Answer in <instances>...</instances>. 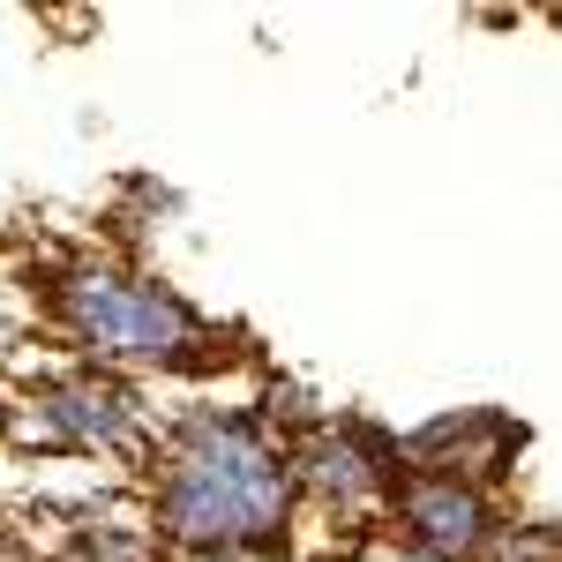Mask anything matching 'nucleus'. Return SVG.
<instances>
[{
    "instance_id": "obj_1",
    "label": "nucleus",
    "mask_w": 562,
    "mask_h": 562,
    "mask_svg": "<svg viewBox=\"0 0 562 562\" xmlns=\"http://www.w3.org/2000/svg\"><path fill=\"white\" fill-rule=\"evenodd\" d=\"M293 442L248 405H195L158 458V532L188 555H256L293 525Z\"/></svg>"
},
{
    "instance_id": "obj_2",
    "label": "nucleus",
    "mask_w": 562,
    "mask_h": 562,
    "mask_svg": "<svg viewBox=\"0 0 562 562\" xmlns=\"http://www.w3.org/2000/svg\"><path fill=\"white\" fill-rule=\"evenodd\" d=\"M53 323L68 346L90 352V368H203L217 352L211 323L173 285L135 278L113 262H76L53 278Z\"/></svg>"
},
{
    "instance_id": "obj_3",
    "label": "nucleus",
    "mask_w": 562,
    "mask_h": 562,
    "mask_svg": "<svg viewBox=\"0 0 562 562\" xmlns=\"http://www.w3.org/2000/svg\"><path fill=\"white\" fill-rule=\"evenodd\" d=\"M0 428L15 450H76V458H113L143 442V405L113 368H60L8 397Z\"/></svg>"
},
{
    "instance_id": "obj_4",
    "label": "nucleus",
    "mask_w": 562,
    "mask_h": 562,
    "mask_svg": "<svg viewBox=\"0 0 562 562\" xmlns=\"http://www.w3.org/2000/svg\"><path fill=\"white\" fill-rule=\"evenodd\" d=\"M397 473H405L397 442L375 435V428H360V420H315V428L293 442V495L323 503L330 518H368V510H383Z\"/></svg>"
},
{
    "instance_id": "obj_5",
    "label": "nucleus",
    "mask_w": 562,
    "mask_h": 562,
    "mask_svg": "<svg viewBox=\"0 0 562 562\" xmlns=\"http://www.w3.org/2000/svg\"><path fill=\"white\" fill-rule=\"evenodd\" d=\"M383 510L397 518V540L435 562H480L495 548V532H503L495 495L458 473H397Z\"/></svg>"
},
{
    "instance_id": "obj_6",
    "label": "nucleus",
    "mask_w": 562,
    "mask_h": 562,
    "mask_svg": "<svg viewBox=\"0 0 562 562\" xmlns=\"http://www.w3.org/2000/svg\"><path fill=\"white\" fill-rule=\"evenodd\" d=\"M518 450H525V420L510 413H442L428 428H413L397 442V458H405V473H458L473 480V487H495V480L518 473Z\"/></svg>"
},
{
    "instance_id": "obj_7",
    "label": "nucleus",
    "mask_w": 562,
    "mask_h": 562,
    "mask_svg": "<svg viewBox=\"0 0 562 562\" xmlns=\"http://www.w3.org/2000/svg\"><path fill=\"white\" fill-rule=\"evenodd\" d=\"M368 562H435V555H420V548H405V540H375V548H368Z\"/></svg>"
},
{
    "instance_id": "obj_8",
    "label": "nucleus",
    "mask_w": 562,
    "mask_h": 562,
    "mask_svg": "<svg viewBox=\"0 0 562 562\" xmlns=\"http://www.w3.org/2000/svg\"><path fill=\"white\" fill-rule=\"evenodd\" d=\"M8 346H15V330H8V315H0V360H8Z\"/></svg>"
},
{
    "instance_id": "obj_9",
    "label": "nucleus",
    "mask_w": 562,
    "mask_h": 562,
    "mask_svg": "<svg viewBox=\"0 0 562 562\" xmlns=\"http://www.w3.org/2000/svg\"><path fill=\"white\" fill-rule=\"evenodd\" d=\"M188 562H256V555H188Z\"/></svg>"
}]
</instances>
